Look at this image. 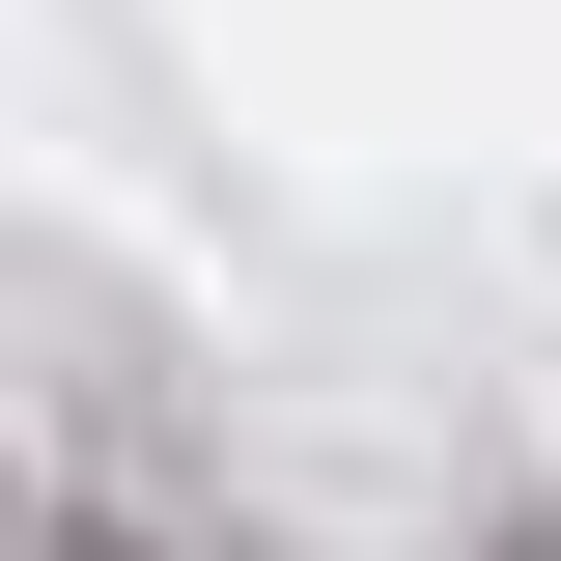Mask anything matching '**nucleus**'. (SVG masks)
Wrapping results in <instances>:
<instances>
[{
	"label": "nucleus",
	"mask_w": 561,
	"mask_h": 561,
	"mask_svg": "<svg viewBox=\"0 0 561 561\" xmlns=\"http://www.w3.org/2000/svg\"><path fill=\"white\" fill-rule=\"evenodd\" d=\"M28 561H140V534H28Z\"/></svg>",
	"instance_id": "nucleus-1"
}]
</instances>
